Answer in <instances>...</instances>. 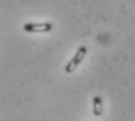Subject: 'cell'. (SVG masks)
Returning a JSON list of instances; mask_svg holds the SVG:
<instances>
[{
	"mask_svg": "<svg viewBox=\"0 0 135 121\" xmlns=\"http://www.w3.org/2000/svg\"><path fill=\"white\" fill-rule=\"evenodd\" d=\"M88 54V48L81 46L77 49V51H76L75 56L71 58L69 62H68V64L65 65V72L66 74H71V72H74L76 69H77V66L79 65L81 63V61H83V58L86 56Z\"/></svg>",
	"mask_w": 135,
	"mask_h": 121,
	"instance_id": "cell-1",
	"label": "cell"
},
{
	"mask_svg": "<svg viewBox=\"0 0 135 121\" xmlns=\"http://www.w3.org/2000/svg\"><path fill=\"white\" fill-rule=\"evenodd\" d=\"M51 29V22H28L23 26V30L27 33H47Z\"/></svg>",
	"mask_w": 135,
	"mask_h": 121,
	"instance_id": "cell-2",
	"label": "cell"
},
{
	"mask_svg": "<svg viewBox=\"0 0 135 121\" xmlns=\"http://www.w3.org/2000/svg\"><path fill=\"white\" fill-rule=\"evenodd\" d=\"M103 100L100 95H94L93 97V115L94 117H100L103 114Z\"/></svg>",
	"mask_w": 135,
	"mask_h": 121,
	"instance_id": "cell-3",
	"label": "cell"
}]
</instances>
